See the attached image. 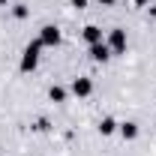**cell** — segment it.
I'll return each mask as SVG.
<instances>
[{
  "instance_id": "cell-1",
  "label": "cell",
  "mask_w": 156,
  "mask_h": 156,
  "mask_svg": "<svg viewBox=\"0 0 156 156\" xmlns=\"http://www.w3.org/2000/svg\"><path fill=\"white\" fill-rule=\"evenodd\" d=\"M42 42L39 39H30L27 45H24V51H21V60H18V69L24 72V75H33L39 69V57H42Z\"/></svg>"
},
{
  "instance_id": "cell-2",
  "label": "cell",
  "mask_w": 156,
  "mask_h": 156,
  "mask_svg": "<svg viewBox=\"0 0 156 156\" xmlns=\"http://www.w3.org/2000/svg\"><path fill=\"white\" fill-rule=\"evenodd\" d=\"M105 45L111 48V54H126V48H129V33H126L123 27H114V30H108Z\"/></svg>"
},
{
  "instance_id": "cell-3",
  "label": "cell",
  "mask_w": 156,
  "mask_h": 156,
  "mask_svg": "<svg viewBox=\"0 0 156 156\" xmlns=\"http://www.w3.org/2000/svg\"><path fill=\"white\" fill-rule=\"evenodd\" d=\"M69 93L78 99H87V96H93V78H87V75H75L72 78V84H69Z\"/></svg>"
},
{
  "instance_id": "cell-4",
  "label": "cell",
  "mask_w": 156,
  "mask_h": 156,
  "mask_svg": "<svg viewBox=\"0 0 156 156\" xmlns=\"http://www.w3.org/2000/svg\"><path fill=\"white\" fill-rule=\"evenodd\" d=\"M36 39L45 45V48H57L60 42H63V33H60L57 24H45V27L39 30V36H36Z\"/></svg>"
},
{
  "instance_id": "cell-5",
  "label": "cell",
  "mask_w": 156,
  "mask_h": 156,
  "mask_svg": "<svg viewBox=\"0 0 156 156\" xmlns=\"http://www.w3.org/2000/svg\"><path fill=\"white\" fill-rule=\"evenodd\" d=\"M87 54H90V60H93V63H108V60L114 57V54H111V48H108L105 42H96V45H87Z\"/></svg>"
},
{
  "instance_id": "cell-6",
  "label": "cell",
  "mask_w": 156,
  "mask_h": 156,
  "mask_svg": "<svg viewBox=\"0 0 156 156\" xmlns=\"http://www.w3.org/2000/svg\"><path fill=\"white\" fill-rule=\"evenodd\" d=\"M81 39H84L87 45L105 42V36H102V27H99V24H87V27H81Z\"/></svg>"
},
{
  "instance_id": "cell-7",
  "label": "cell",
  "mask_w": 156,
  "mask_h": 156,
  "mask_svg": "<svg viewBox=\"0 0 156 156\" xmlns=\"http://www.w3.org/2000/svg\"><path fill=\"white\" fill-rule=\"evenodd\" d=\"M117 132H120V138H123V141H135L138 132H141V126H138L135 120H123V123L117 126Z\"/></svg>"
},
{
  "instance_id": "cell-8",
  "label": "cell",
  "mask_w": 156,
  "mask_h": 156,
  "mask_svg": "<svg viewBox=\"0 0 156 156\" xmlns=\"http://www.w3.org/2000/svg\"><path fill=\"white\" fill-rule=\"evenodd\" d=\"M48 99H51L54 105H63V102L69 99V90H66L63 84H51V87H48Z\"/></svg>"
},
{
  "instance_id": "cell-9",
  "label": "cell",
  "mask_w": 156,
  "mask_h": 156,
  "mask_svg": "<svg viewBox=\"0 0 156 156\" xmlns=\"http://www.w3.org/2000/svg\"><path fill=\"white\" fill-rule=\"evenodd\" d=\"M117 126H120V123H117L114 117H102V120H99V126H96V132L102 138H108V135H114L117 132Z\"/></svg>"
},
{
  "instance_id": "cell-10",
  "label": "cell",
  "mask_w": 156,
  "mask_h": 156,
  "mask_svg": "<svg viewBox=\"0 0 156 156\" xmlns=\"http://www.w3.org/2000/svg\"><path fill=\"white\" fill-rule=\"evenodd\" d=\"M12 18H18V21H24V18H30V6L27 3H12Z\"/></svg>"
},
{
  "instance_id": "cell-11",
  "label": "cell",
  "mask_w": 156,
  "mask_h": 156,
  "mask_svg": "<svg viewBox=\"0 0 156 156\" xmlns=\"http://www.w3.org/2000/svg\"><path fill=\"white\" fill-rule=\"evenodd\" d=\"M69 3H72L75 9H87V3H90V0H69Z\"/></svg>"
},
{
  "instance_id": "cell-12",
  "label": "cell",
  "mask_w": 156,
  "mask_h": 156,
  "mask_svg": "<svg viewBox=\"0 0 156 156\" xmlns=\"http://www.w3.org/2000/svg\"><path fill=\"white\" fill-rule=\"evenodd\" d=\"M132 3H135L138 9H144V6H147V3H150V0H132Z\"/></svg>"
},
{
  "instance_id": "cell-13",
  "label": "cell",
  "mask_w": 156,
  "mask_h": 156,
  "mask_svg": "<svg viewBox=\"0 0 156 156\" xmlns=\"http://www.w3.org/2000/svg\"><path fill=\"white\" fill-rule=\"evenodd\" d=\"M96 3H99V6H114L117 0H96Z\"/></svg>"
},
{
  "instance_id": "cell-14",
  "label": "cell",
  "mask_w": 156,
  "mask_h": 156,
  "mask_svg": "<svg viewBox=\"0 0 156 156\" xmlns=\"http://www.w3.org/2000/svg\"><path fill=\"white\" fill-rule=\"evenodd\" d=\"M0 6H9V0H0Z\"/></svg>"
}]
</instances>
